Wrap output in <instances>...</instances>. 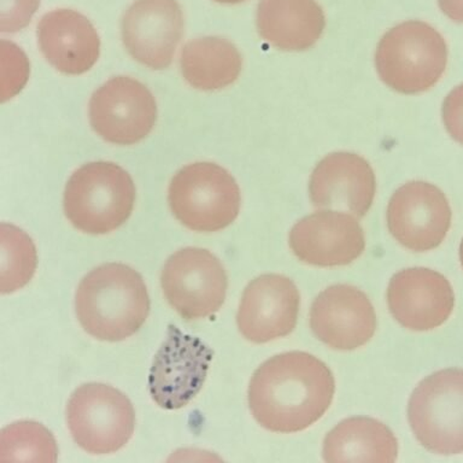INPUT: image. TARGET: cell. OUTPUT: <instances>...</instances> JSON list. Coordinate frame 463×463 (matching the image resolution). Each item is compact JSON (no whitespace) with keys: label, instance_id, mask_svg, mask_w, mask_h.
<instances>
[{"label":"cell","instance_id":"19","mask_svg":"<svg viewBox=\"0 0 463 463\" xmlns=\"http://www.w3.org/2000/svg\"><path fill=\"white\" fill-rule=\"evenodd\" d=\"M257 29L263 42L282 51H306L321 38L324 10L315 0H260Z\"/></svg>","mask_w":463,"mask_h":463},{"label":"cell","instance_id":"20","mask_svg":"<svg viewBox=\"0 0 463 463\" xmlns=\"http://www.w3.org/2000/svg\"><path fill=\"white\" fill-rule=\"evenodd\" d=\"M398 443L392 430L378 420H344L326 436V462H394Z\"/></svg>","mask_w":463,"mask_h":463},{"label":"cell","instance_id":"14","mask_svg":"<svg viewBox=\"0 0 463 463\" xmlns=\"http://www.w3.org/2000/svg\"><path fill=\"white\" fill-rule=\"evenodd\" d=\"M310 327L315 336L332 349L354 350L374 335V307L367 295L354 286H331L315 298Z\"/></svg>","mask_w":463,"mask_h":463},{"label":"cell","instance_id":"25","mask_svg":"<svg viewBox=\"0 0 463 463\" xmlns=\"http://www.w3.org/2000/svg\"><path fill=\"white\" fill-rule=\"evenodd\" d=\"M441 114L448 133L452 139L463 145V83L445 98Z\"/></svg>","mask_w":463,"mask_h":463},{"label":"cell","instance_id":"22","mask_svg":"<svg viewBox=\"0 0 463 463\" xmlns=\"http://www.w3.org/2000/svg\"><path fill=\"white\" fill-rule=\"evenodd\" d=\"M2 266L0 289L3 295L16 292L32 280L38 257L34 242L25 232L13 224L2 223Z\"/></svg>","mask_w":463,"mask_h":463},{"label":"cell","instance_id":"5","mask_svg":"<svg viewBox=\"0 0 463 463\" xmlns=\"http://www.w3.org/2000/svg\"><path fill=\"white\" fill-rule=\"evenodd\" d=\"M168 202L177 221L194 232H217L241 212V188L216 163L195 162L181 168L169 184Z\"/></svg>","mask_w":463,"mask_h":463},{"label":"cell","instance_id":"24","mask_svg":"<svg viewBox=\"0 0 463 463\" xmlns=\"http://www.w3.org/2000/svg\"><path fill=\"white\" fill-rule=\"evenodd\" d=\"M40 0H3L2 32L14 33L31 22Z\"/></svg>","mask_w":463,"mask_h":463},{"label":"cell","instance_id":"10","mask_svg":"<svg viewBox=\"0 0 463 463\" xmlns=\"http://www.w3.org/2000/svg\"><path fill=\"white\" fill-rule=\"evenodd\" d=\"M157 119L154 94L128 76L108 80L90 100V122L108 143L133 145L145 139Z\"/></svg>","mask_w":463,"mask_h":463},{"label":"cell","instance_id":"21","mask_svg":"<svg viewBox=\"0 0 463 463\" xmlns=\"http://www.w3.org/2000/svg\"><path fill=\"white\" fill-rule=\"evenodd\" d=\"M241 67L237 46L219 36L191 40L181 51V72L188 85L197 90H217L232 85Z\"/></svg>","mask_w":463,"mask_h":463},{"label":"cell","instance_id":"6","mask_svg":"<svg viewBox=\"0 0 463 463\" xmlns=\"http://www.w3.org/2000/svg\"><path fill=\"white\" fill-rule=\"evenodd\" d=\"M412 433L438 455L463 452V369H444L416 386L408 405Z\"/></svg>","mask_w":463,"mask_h":463},{"label":"cell","instance_id":"18","mask_svg":"<svg viewBox=\"0 0 463 463\" xmlns=\"http://www.w3.org/2000/svg\"><path fill=\"white\" fill-rule=\"evenodd\" d=\"M38 42L47 61L63 74L81 75L99 58L96 28L75 10L58 9L43 14L38 24Z\"/></svg>","mask_w":463,"mask_h":463},{"label":"cell","instance_id":"3","mask_svg":"<svg viewBox=\"0 0 463 463\" xmlns=\"http://www.w3.org/2000/svg\"><path fill=\"white\" fill-rule=\"evenodd\" d=\"M136 186L129 174L112 162H90L75 170L64 191V213L83 233L100 235L129 219Z\"/></svg>","mask_w":463,"mask_h":463},{"label":"cell","instance_id":"23","mask_svg":"<svg viewBox=\"0 0 463 463\" xmlns=\"http://www.w3.org/2000/svg\"><path fill=\"white\" fill-rule=\"evenodd\" d=\"M2 461L56 462L58 449L52 433L34 421L14 422L2 432Z\"/></svg>","mask_w":463,"mask_h":463},{"label":"cell","instance_id":"7","mask_svg":"<svg viewBox=\"0 0 463 463\" xmlns=\"http://www.w3.org/2000/svg\"><path fill=\"white\" fill-rule=\"evenodd\" d=\"M67 421L82 450L107 455L121 450L136 429L132 402L121 391L100 383L76 389L68 402Z\"/></svg>","mask_w":463,"mask_h":463},{"label":"cell","instance_id":"26","mask_svg":"<svg viewBox=\"0 0 463 463\" xmlns=\"http://www.w3.org/2000/svg\"><path fill=\"white\" fill-rule=\"evenodd\" d=\"M441 13L456 24H463V0H438Z\"/></svg>","mask_w":463,"mask_h":463},{"label":"cell","instance_id":"27","mask_svg":"<svg viewBox=\"0 0 463 463\" xmlns=\"http://www.w3.org/2000/svg\"><path fill=\"white\" fill-rule=\"evenodd\" d=\"M213 2L221 4H239L245 2V0H213Z\"/></svg>","mask_w":463,"mask_h":463},{"label":"cell","instance_id":"8","mask_svg":"<svg viewBox=\"0 0 463 463\" xmlns=\"http://www.w3.org/2000/svg\"><path fill=\"white\" fill-rule=\"evenodd\" d=\"M161 285L166 300L184 320L212 317L222 307L227 293L226 270L213 253L184 248L163 267Z\"/></svg>","mask_w":463,"mask_h":463},{"label":"cell","instance_id":"28","mask_svg":"<svg viewBox=\"0 0 463 463\" xmlns=\"http://www.w3.org/2000/svg\"><path fill=\"white\" fill-rule=\"evenodd\" d=\"M459 259H461V264L463 268V239L461 242V246H459Z\"/></svg>","mask_w":463,"mask_h":463},{"label":"cell","instance_id":"11","mask_svg":"<svg viewBox=\"0 0 463 463\" xmlns=\"http://www.w3.org/2000/svg\"><path fill=\"white\" fill-rule=\"evenodd\" d=\"M451 224L443 192L425 181H411L394 192L387 206V227L404 248L415 252L438 248Z\"/></svg>","mask_w":463,"mask_h":463},{"label":"cell","instance_id":"4","mask_svg":"<svg viewBox=\"0 0 463 463\" xmlns=\"http://www.w3.org/2000/svg\"><path fill=\"white\" fill-rule=\"evenodd\" d=\"M448 63L440 33L422 21L391 28L379 42L375 67L387 87L402 94L426 92L439 81Z\"/></svg>","mask_w":463,"mask_h":463},{"label":"cell","instance_id":"1","mask_svg":"<svg viewBox=\"0 0 463 463\" xmlns=\"http://www.w3.org/2000/svg\"><path fill=\"white\" fill-rule=\"evenodd\" d=\"M331 369L313 354L292 351L260 364L249 386V405L263 429L295 433L314 425L335 396Z\"/></svg>","mask_w":463,"mask_h":463},{"label":"cell","instance_id":"15","mask_svg":"<svg viewBox=\"0 0 463 463\" xmlns=\"http://www.w3.org/2000/svg\"><path fill=\"white\" fill-rule=\"evenodd\" d=\"M289 246L304 263L340 267L353 263L364 253L365 238L354 216L336 210H322L292 227Z\"/></svg>","mask_w":463,"mask_h":463},{"label":"cell","instance_id":"9","mask_svg":"<svg viewBox=\"0 0 463 463\" xmlns=\"http://www.w3.org/2000/svg\"><path fill=\"white\" fill-rule=\"evenodd\" d=\"M213 351L197 336L170 325L148 374V392L163 409L175 411L190 403L208 374Z\"/></svg>","mask_w":463,"mask_h":463},{"label":"cell","instance_id":"17","mask_svg":"<svg viewBox=\"0 0 463 463\" xmlns=\"http://www.w3.org/2000/svg\"><path fill=\"white\" fill-rule=\"evenodd\" d=\"M374 170L354 152H335L315 166L309 194L315 208L364 217L374 202Z\"/></svg>","mask_w":463,"mask_h":463},{"label":"cell","instance_id":"13","mask_svg":"<svg viewBox=\"0 0 463 463\" xmlns=\"http://www.w3.org/2000/svg\"><path fill=\"white\" fill-rule=\"evenodd\" d=\"M299 304L298 288L291 279L260 275L242 293L237 315L239 332L256 344L284 338L296 327Z\"/></svg>","mask_w":463,"mask_h":463},{"label":"cell","instance_id":"16","mask_svg":"<svg viewBox=\"0 0 463 463\" xmlns=\"http://www.w3.org/2000/svg\"><path fill=\"white\" fill-rule=\"evenodd\" d=\"M387 303L392 317L411 331H430L450 317L455 296L448 279L427 268H408L390 280Z\"/></svg>","mask_w":463,"mask_h":463},{"label":"cell","instance_id":"12","mask_svg":"<svg viewBox=\"0 0 463 463\" xmlns=\"http://www.w3.org/2000/svg\"><path fill=\"white\" fill-rule=\"evenodd\" d=\"M184 27L176 0H136L122 18L123 45L140 64L162 71L172 64Z\"/></svg>","mask_w":463,"mask_h":463},{"label":"cell","instance_id":"2","mask_svg":"<svg viewBox=\"0 0 463 463\" xmlns=\"http://www.w3.org/2000/svg\"><path fill=\"white\" fill-rule=\"evenodd\" d=\"M75 313L86 333L104 342H121L136 335L150 313L144 279L122 263L94 268L80 282Z\"/></svg>","mask_w":463,"mask_h":463}]
</instances>
